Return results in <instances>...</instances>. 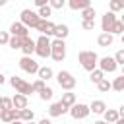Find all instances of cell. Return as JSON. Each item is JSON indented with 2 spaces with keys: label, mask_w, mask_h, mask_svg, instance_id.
Listing matches in <instances>:
<instances>
[{
  "label": "cell",
  "mask_w": 124,
  "mask_h": 124,
  "mask_svg": "<svg viewBox=\"0 0 124 124\" xmlns=\"http://www.w3.org/2000/svg\"><path fill=\"white\" fill-rule=\"evenodd\" d=\"M110 89H114V91H124V76L114 78V81H110Z\"/></svg>",
  "instance_id": "cell-26"
},
{
  "label": "cell",
  "mask_w": 124,
  "mask_h": 124,
  "mask_svg": "<svg viewBox=\"0 0 124 124\" xmlns=\"http://www.w3.org/2000/svg\"><path fill=\"white\" fill-rule=\"evenodd\" d=\"M23 39H25V37H14V35H10L8 46H10V48H14V50H17V48H21V46H23Z\"/></svg>",
  "instance_id": "cell-23"
},
{
  "label": "cell",
  "mask_w": 124,
  "mask_h": 124,
  "mask_svg": "<svg viewBox=\"0 0 124 124\" xmlns=\"http://www.w3.org/2000/svg\"><path fill=\"white\" fill-rule=\"evenodd\" d=\"M81 17L83 19H95V8H85V10H81Z\"/></svg>",
  "instance_id": "cell-31"
},
{
  "label": "cell",
  "mask_w": 124,
  "mask_h": 124,
  "mask_svg": "<svg viewBox=\"0 0 124 124\" xmlns=\"http://www.w3.org/2000/svg\"><path fill=\"white\" fill-rule=\"evenodd\" d=\"M6 4H8L6 0H0V6H6Z\"/></svg>",
  "instance_id": "cell-46"
},
{
  "label": "cell",
  "mask_w": 124,
  "mask_h": 124,
  "mask_svg": "<svg viewBox=\"0 0 124 124\" xmlns=\"http://www.w3.org/2000/svg\"><path fill=\"white\" fill-rule=\"evenodd\" d=\"M37 124H52V122H50V120H48V118H43V120H39V122H37Z\"/></svg>",
  "instance_id": "cell-41"
},
{
  "label": "cell",
  "mask_w": 124,
  "mask_h": 124,
  "mask_svg": "<svg viewBox=\"0 0 124 124\" xmlns=\"http://www.w3.org/2000/svg\"><path fill=\"white\" fill-rule=\"evenodd\" d=\"M10 124H25V122H21V120H14V122H10Z\"/></svg>",
  "instance_id": "cell-44"
},
{
  "label": "cell",
  "mask_w": 124,
  "mask_h": 124,
  "mask_svg": "<svg viewBox=\"0 0 124 124\" xmlns=\"http://www.w3.org/2000/svg\"><path fill=\"white\" fill-rule=\"evenodd\" d=\"M6 2H8V0H6Z\"/></svg>",
  "instance_id": "cell-53"
},
{
  "label": "cell",
  "mask_w": 124,
  "mask_h": 124,
  "mask_svg": "<svg viewBox=\"0 0 124 124\" xmlns=\"http://www.w3.org/2000/svg\"><path fill=\"white\" fill-rule=\"evenodd\" d=\"M10 41V33L8 31H0V45H8Z\"/></svg>",
  "instance_id": "cell-38"
},
{
  "label": "cell",
  "mask_w": 124,
  "mask_h": 124,
  "mask_svg": "<svg viewBox=\"0 0 124 124\" xmlns=\"http://www.w3.org/2000/svg\"><path fill=\"white\" fill-rule=\"evenodd\" d=\"M68 6L72 8V10H85V8H89L91 6V0H68Z\"/></svg>",
  "instance_id": "cell-17"
},
{
  "label": "cell",
  "mask_w": 124,
  "mask_h": 124,
  "mask_svg": "<svg viewBox=\"0 0 124 124\" xmlns=\"http://www.w3.org/2000/svg\"><path fill=\"white\" fill-rule=\"evenodd\" d=\"M12 103H14V108H17V110L27 108V97L21 95V93H16V95L12 97Z\"/></svg>",
  "instance_id": "cell-15"
},
{
  "label": "cell",
  "mask_w": 124,
  "mask_h": 124,
  "mask_svg": "<svg viewBox=\"0 0 124 124\" xmlns=\"http://www.w3.org/2000/svg\"><path fill=\"white\" fill-rule=\"evenodd\" d=\"M112 41H114V35H110V33H101L97 37V45L99 46H110Z\"/></svg>",
  "instance_id": "cell-18"
},
{
  "label": "cell",
  "mask_w": 124,
  "mask_h": 124,
  "mask_svg": "<svg viewBox=\"0 0 124 124\" xmlns=\"http://www.w3.org/2000/svg\"><path fill=\"white\" fill-rule=\"evenodd\" d=\"M37 76H39V79L48 81V79L54 76V72H52V68H48V66H41V68H39V72H37Z\"/></svg>",
  "instance_id": "cell-20"
},
{
  "label": "cell",
  "mask_w": 124,
  "mask_h": 124,
  "mask_svg": "<svg viewBox=\"0 0 124 124\" xmlns=\"http://www.w3.org/2000/svg\"><path fill=\"white\" fill-rule=\"evenodd\" d=\"M10 85L16 89V93H21V95H25V97L33 93V87H31V83H27L25 79H21V78H17V76L10 78Z\"/></svg>",
  "instance_id": "cell-6"
},
{
  "label": "cell",
  "mask_w": 124,
  "mask_h": 124,
  "mask_svg": "<svg viewBox=\"0 0 124 124\" xmlns=\"http://www.w3.org/2000/svg\"><path fill=\"white\" fill-rule=\"evenodd\" d=\"M97 89H99L101 93H107V91L110 89V81H108L107 78H103V79H101V81L97 83Z\"/></svg>",
  "instance_id": "cell-29"
},
{
  "label": "cell",
  "mask_w": 124,
  "mask_h": 124,
  "mask_svg": "<svg viewBox=\"0 0 124 124\" xmlns=\"http://www.w3.org/2000/svg\"><path fill=\"white\" fill-rule=\"evenodd\" d=\"M103 116H105V122H108V124H114L120 116H118V110H114V108H107L105 112H103Z\"/></svg>",
  "instance_id": "cell-21"
},
{
  "label": "cell",
  "mask_w": 124,
  "mask_h": 124,
  "mask_svg": "<svg viewBox=\"0 0 124 124\" xmlns=\"http://www.w3.org/2000/svg\"><path fill=\"white\" fill-rule=\"evenodd\" d=\"M50 58L56 60V62H62L66 58V43L62 39L50 41Z\"/></svg>",
  "instance_id": "cell-3"
},
{
  "label": "cell",
  "mask_w": 124,
  "mask_h": 124,
  "mask_svg": "<svg viewBox=\"0 0 124 124\" xmlns=\"http://www.w3.org/2000/svg\"><path fill=\"white\" fill-rule=\"evenodd\" d=\"M35 54L41 56V58H48L50 56V37L41 35L35 41Z\"/></svg>",
  "instance_id": "cell-4"
},
{
  "label": "cell",
  "mask_w": 124,
  "mask_h": 124,
  "mask_svg": "<svg viewBox=\"0 0 124 124\" xmlns=\"http://www.w3.org/2000/svg\"><path fill=\"white\" fill-rule=\"evenodd\" d=\"M120 21H122V25H124V16H122V17H120Z\"/></svg>",
  "instance_id": "cell-47"
},
{
  "label": "cell",
  "mask_w": 124,
  "mask_h": 124,
  "mask_svg": "<svg viewBox=\"0 0 124 124\" xmlns=\"http://www.w3.org/2000/svg\"><path fill=\"white\" fill-rule=\"evenodd\" d=\"M10 35H14V37H29V29L21 21H14L10 25Z\"/></svg>",
  "instance_id": "cell-12"
},
{
  "label": "cell",
  "mask_w": 124,
  "mask_h": 124,
  "mask_svg": "<svg viewBox=\"0 0 124 124\" xmlns=\"http://www.w3.org/2000/svg\"><path fill=\"white\" fill-rule=\"evenodd\" d=\"M112 58L116 60V64H120V66H124V48H120V50H116V54H114Z\"/></svg>",
  "instance_id": "cell-37"
},
{
  "label": "cell",
  "mask_w": 124,
  "mask_h": 124,
  "mask_svg": "<svg viewBox=\"0 0 124 124\" xmlns=\"http://www.w3.org/2000/svg\"><path fill=\"white\" fill-rule=\"evenodd\" d=\"M33 116H35V112H33L31 108H21V110H19V120H21V122H31Z\"/></svg>",
  "instance_id": "cell-24"
},
{
  "label": "cell",
  "mask_w": 124,
  "mask_h": 124,
  "mask_svg": "<svg viewBox=\"0 0 124 124\" xmlns=\"http://www.w3.org/2000/svg\"><path fill=\"white\" fill-rule=\"evenodd\" d=\"M33 2H35V6H37V8H41V6H46L50 0H33Z\"/></svg>",
  "instance_id": "cell-39"
},
{
  "label": "cell",
  "mask_w": 124,
  "mask_h": 124,
  "mask_svg": "<svg viewBox=\"0 0 124 124\" xmlns=\"http://www.w3.org/2000/svg\"><path fill=\"white\" fill-rule=\"evenodd\" d=\"M54 29H56V23H52L50 19H41V23L37 25V31L41 35H46V37L54 35Z\"/></svg>",
  "instance_id": "cell-11"
},
{
  "label": "cell",
  "mask_w": 124,
  "mask_h": 124,
  "mask_svg": "<svg viewBox=\"0 0 124 124\" xmlns=\"http://www.w3.org/2000/svg\"><path fill=\"white\" fill-rule=\"evenodd\" d=\"M122 45H124V35H122Z\"/></svg>",
  "instance_id": "cell-51"
},
{
  "label": "cell",
  "mask_w": 124,
  "mask_h": 124,
  "mask_svg": "<svg viewBox=\"0 0 124 124\" xmlns=\"http://www.w3.org/2000/svg\"><path fill=\"white\" fill-rule=\"evenodd\" d=\"M25 124H37V122H33V120H31V122H25Z\"/></svg>",
  "instance_id": "cell-48"
},
{
  "label": "cell",
  "mask_w": 124,
  "mask_h": 124,
  "mask_svg": "<svg viewBox=\"0 0 124 124\" xmlns=\"http://www.w3.org/2000/svg\"><path fill=\"white\" fill-rule=\"evenodd\" d=\"M89 110L93 112V114H103L105 110H107V105H105V101H93L91 105H89Z\"/></svg>",
  "instance_id": "cell-19"
},
{
  "label": "cell",
  "mask_w": 124,
  "mask_h": 124,
  "mask_svg": "<svg viewBox=\"0 0 124 124\" xmlns=\"http://www.w3.org/2000/svg\"><path fill=\"white\" fill-rule=\"evenodd\" d=\"M21 52H23V56H31V54L35 52V41H33L31 37H25V39H23Z\"/></svg>",
  "instance_id": "cell-14"
},
{
  "label": "cell",
  "mask_w": 124,
  "mask_h": 124,
  "mask_svg": "<svg viewBox=\"0 0 124 124\" xmlns=\"http://www.w3.org/2000/svg\"><path fill=\"white\" fill-rule=\"evenodd\" d=\"M70 116L74 118V120H83V118H87L89 116V105H83V103H76L74 107H70Z\"/></svg>",
  "instance_id": "cell-7"
},
{
  "label": "cell",
  "mask_w": 124,
  "mask_h": 124,
  "mask_svg": "<svg viewBox=\"0 0 124 124\" xmlns=\"http://www.w3.org/2000/svg\"><path fill=\"white\" fill-rule=\"evenodd\" d=\"M81 27H83L85 31H93V29H95V19H83V21H81Z\"/></svg>",
  "instance_id": "cell-36"
},
{
  "label": "cell",
  "mask_w": 124,
  "mask_h": 124,
  "mask_svg": "<svg viewBox=\"0 0 124 124\" xmlns=\"http://www.w3.org/2000/svg\"><path fill=\"white\" fill-rule=\"evenodd\" d=\"M122 76H124V66H122Z\"/></svg>",
  "instance_id": "cell-50"
},
{
  "label": "cell",
  "mask_w": 124,
  "mask_h": 124,
  "mask_svg": "<svg viewBox=\"0 0 124 124\" xmlns=\"http://www.w3.org/2000/svg\"><path fill=\"white\" fill-rule=\"evenodd\" d=\"M99 70H103L105 74L108 72V74H112V72H116V68H118V64H116V60L112 58V56H103V58H99Z\"/></svg>",
  "instance_id": "cell-9"
},
{
  "label": "cell",
  "mask_w": 124,
  "mask_h": 124,
  "mask_svg": "<svg viewBox=\"0 0 124 124\" xmlns=\"http://www.w3.org/2000/svg\"><path fill=\"white\" fill-rule=\"evenodd\" d=\"M2 83H4V74L0 72V85H2Z\"/></svg>",
  "instance_id": "cell-42"
},
{
  "label": "cell",
  "mask_w": 124,
  "mask_h": 124,
  "mask_svg": "<svg viewBox=\"0 0 124 124\" xmlns=\"http://www.w3.org/2000/svg\"><path fill=\"white\" fill-rule=\"evenodd\" d=\"M19 21H21L27 29H37V25L41 23V17H39V14L33 12V10H21Z\"/></svg>",
  "instance_id": "cell-2"
},
{
  "label": "cell",
  "mask_w": 124,
  "mask_h": 124,
  "mask_svg": "<svg viewBox=\"0 0 124 124\" xmlns=\"http://www.w3.org/2000/svg\"><path fill=\"white\" fill-rule=\"evenodd\" d=\"M103 78H105V72H103V70H99V68H95L93 72H89V79H91L93 83H99Z\"/></svg>",
  "instance_id": "cell-25"
},
{
  "label": "cell",
  "mask_w": 124,
  "mask_h": 124,
  "mask_svg": "<svg viewBox=\"0 0 124 124\" xmlns=\"http://www.w3.org/2000/svg\"><path fill=\"white\" fill-rule=\"evenodd\" d=\"M37 14H39V17H41V19H48V17H50V14H52V8H50L48 4H46V6H41Z\"/></svg>",
  "instance_id": "cell-27"
},
{
  "label": "cell",
  "mask_w": 124,
  "mask_h": 124,
  "mask_svg": "<svg viewBox=\"0 0 124 124\" xmlns=\"http://www.w3.org/2000/svg\"><path fill=\"white\" fill-rule=\"evenodd\" d=\"M114 21H116V14L107 12V14L103 16V19H101V29H103V33H110V31H112Z\"/></svg>",
  "instance_id": "cell-10"
},
{
  "label": "cell",
  "mask_w": 124,
  "mask_h": 124,
  "mask_svg": "<svg viewBox=\"0 0 124 124\" xmlns=\"http://www.w3.org/2000/svg\"><path fill=\"white\" fill-rule=\"evenodd\" d=\"M31 87H33V93H41L46 85H45V81H43V79H35V81L31 83Z\"/></svg>",
  "instance_id": "cell-32"
},
{
  "label": "cell",
  "mask_w": 124,
  "mask_h": 124,
  "mask_svg": "<svg viewBox=\"0 0 124 124\" xmlns=\"http://www.w3.org/2000/svg\"><path fill=\"white\" fill-rule=\"evenodd\" d=\"M48 6H50L52 10H62V8L66 6V0H50Z\"/></svg>",
  "instance_id": "cell-35"
},
{
  "label": "cell",
  "mask_w": 124,
  "mask_h": 124,
  "mask_svg": "<svg viewBox=\"0 0 124 124\" xmlns=\"http://www.w3.org/2000/svg\"><path fill=\"white\" fill-rule=\"evenodd\" d=\"M122 33H124V25H122V21H120V19H116V21H114V25H112L110 35H122Z\"/></svg>",
  "instance_id": "cell-28"
},
{
  "label": "cell",
  "mask_w": 124,
  "mask_h": 124,
  "mask_svg": "<svg viewBox=\"0 0 124 124\" xmlns=\"http://www.w3.org/2000/svg\"><path fill=\"white\" fill-rule=\"evenodd\" d=\"M0 101H2V95H0Z\"/></svg>",
  "instance_id": "cell-52"
},
{
  "label": "cell",
  "mask_w": 124,
  "mask_h": 124,
  "mask_svg": "<svg viewBox=\"0 0 124 124\" xmlns=\"http://www.w3.org/2000/svg\"><path fill=\"white\" fill-rule=\"evenodd\" d=\"M93 124H108V122H105V120H97V122H93Z\"/></svg>",
  "instance_id": "cell-45"
},
{
  "label": "cell",
  "mask_w": 124,
  "mask_h": 124,
  "mask_svg": "<svg viewBox=\"0 0 124 124\" xmlns=\"http://www.w3.org/2000/svg\"><path fill=\"white\" fill-rule=\"evenodd\" d=\"M56 81H58V85H60L64 91H72V89L76 87V78H74L68 70H60V72L56 74Z\"/></svg>",
  "instance_id": "cell-5"
},
{
  "label": "cell",
  "mask_w": 124,
  "mask_h": 124,
  "mask_svg": "<svg viewBox=\"0 0 124 124\" xmlns=\"http://www.w3.org/2000/svg\"><path fill=\"white\" fill-rule=\"evenodd\" d=\"M68 33H70V29H68V25H64V23L56 25V29H54V37H56V39H62V41L68 37Z\"/></svg>",
  "instance_id": "cell-22"
},
{
  "label": "cell",
  "mask_w": 124,
  "mask_h": 124,
  "mask_svg": "<svg viewBox=\"0 0 124 124\" xmlns=\"http://www.w3.org/2000/svg\"><path fill=\"white\" fill-rule=\"evenodd\" d=\"M68 112V108L58 101V103H52L50 107H48V116H52V118H56V116H62V114H66Z\"/></svg>",
  "instance_id": "cell-13"
},
{
  "label": "cell",
  "mask_w": 124,
  "mask_h": 124,
  "mask_svg": "<svg viewBox=\"0 0 124 124\" xmlns=\"http://www.w3.org/2000/svg\"><path fill=\"white\" fill-rule=\"evenodd\" d=\"M6 108H14V103L10 97H2V101H0V110H6Z\"/></svg>",
  "instance_id": "cell-34"
},
{
  "label": "cell",
  "mask_w": 124,
  "mask_h": 124,
  "mask_svg": "<svg viewBox=\"0 0 124 124\" xmlns=\"http://www.w3.org/2000/svg\"><path fill=\"white\" fill-rule=\"evenodd\" d=\"M108 8H110L108 12L116 14V12H120V10H122V2H120V0H110V2H108Z\"/></svg>",
  "instance_id": "cell-30"
},
{
  "label": "cell",
  "mask_w": 124,
  "mask_h": 124,
  "mask_svg": "<svg viewBox=\"0 0 124 124\" xmlns=\"http://www.w3.org/2000/svg\"><path fill=\"white\" fill-rule=\"evenodd\" d=\"M19 68H21L23 72H27V74H37L41 66H39L31 56H21V58H19Z\"/></svg>",
  "instance_id": "cell-8"
},
{
  "label": "cell",
  "mask_w": 124,
  "mask_h": 124,
  "mask_svg": "<svg viewBox=\"0 0 124 124\" xmlns=\"http://www.w3.org/2000/svg\"><path fill=\"white\" fill-rule=\"evenodd\" d=\"M60 103L70 110V107H74L76 105V93H72V91H66V93H62V99H60Z\"/></svg>",
  "instance_id": "cell-16"
},
{
  "label": "cell",
  "mask_w": 124,
  "mask_h": 124,
  "mask_svg": "<svg viewBox=\"0 0 124 124\" xmlns=\"http://www.w3.org/2000/svg\"><path fill=\"white\" fill-rule=\"evenodd\" d=\"M120 2H122V10H124V0H120Z\"/></svg>",
  "instance_id": "cell-49"
},
{
  "label": "cell",
  "mask_w": 124,
  "mask_h": 124,
  "mask_svg": "<svg viewBox=\"0 0 124 124\" xmlns=\"http://www.w3.org/2000/svg\"><path fill=\"white\" fill-rule=\"evenodd\" d=\"M114 124H124V118H118V120H116Z\"/></svg>",
  "instance_id": "cell-43"
},
{
  "label": "cell",
  "mask_w": 124,
  "mask_h": 124,
  "mask_svg": "<svg viewBox=\"0 0 124 124\" xmlns=\"http://www.w3.org/2000/svg\"><path fill=\"white\" fill-rule=\"evenodd\" d=\"M52 95H54V91H52L50 87H45V89L39 93V97H41L43 101H50V99H52Z\"/></svg>",
  "instance_id": "cell-33"
},
{
  "label": "cell",
  "mask_w": 124,
  "mask_h": 124,
  "mask_svg": "<svg viewBox=\"0 0 124 124\" xmlns=\"http://www.w3.org/2000/svg\"><path fill=\"white\" fill-rule=\"evenodd\" d=\"M118 116H120V118H124V105H120V107H118Z\"/></svg>",
  "instance_id": "cell-40"
},
{
  "label": "cell",
  "mask_w": 124,
  "mask_h": 124,
  "mask_svg": "<svg viewBox=\"0 0 124 124\" xmlns=\"http://www.w3.org/2000/svg\"><path fill=\"white\" fill-rule=\"evenodd\" d=\"M78 60H79L81 68L87 70V72H93V70L97 68V64H99V56H97L93 50H79Z\"/></svg>",
  "instance_id": "cell-1"
}]
</instances>
